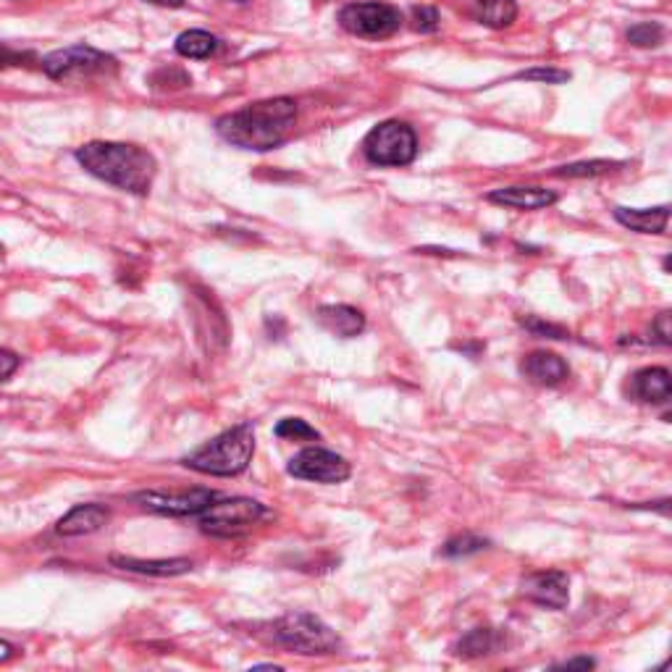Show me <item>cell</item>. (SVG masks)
<instances>
[{
  "instance_id": "obj_29",
  "label": "cell",
  "mask_w": 672,
  "mask_h": 672,
  "mask_svg": "<svg viewBox=\"0 0 672 672\" xmlns=\"http://www.w3.org/2000/svg\"><path fill=\"white\" fill-rule=\"evenodd\" d=\"M651 334L657 337V344L670 347L672 344V313L670 310H662L655 318V323H651Z\"/></svg>"
},
{
  "instance_id": "obj_19",
  "label": "cell",
  "mask_w": 672,
  "mask_h": 672,
  "mask_svg": "<svg viewBox=\"0 0 672 672\" xmlns=\"http://www.w3.org/2000/svg\"><path fill=\"white\" fill-rule=\"evenodd\" d=\"M476 22L491 29L510 27L517 19V3L515 0H478L476 3Z\"/></svg>"
},
{
  "instance_id": "obj_32",
  "label": "cell",
  "mask_w": 672,
  "mask_h": 672,
  "mask_svg": "<svg viewBox=\"0 0 672 672\" xmlns=\"http://www.w3.org/2000/svg\"><path fill=\"white\" fill-rule=\"evenodd\" d=\"M560 668H584V670H591V668H597V662H594L591 657H578V659H567V662H562Z\"/></svg>"
},
{
  "instance_id": "obj_20",
  "label": "cell",
  "mask_w": 672,
  "mask_h": 672,
  "mask_svg": "<svg viewBox=\"0 0 672 672\" xmlns=\"http://www.w3.org/2000/svg\"><path fill=\"white\" fill-rule=\"evenodd\" d=\"M174 48L182 59L200 61V59H208V56H213L216 50H219V37L210 35V32H205V29H190L176 37Z\"/></svg>"
},
{
  "instance_id": "obj_22",
  "label": "cell",
  "mask_w": 672,
  "mask_h": 672,
  "mask_svg": "<svg viewBox=\"0 0 672 672\" xmlns=\"http://www.w3.org/2000/svg\"><path fill=\"white\" fill-rule=\"evenodd\" d=\"M623 169V163L618 161H581V163H567L560 166V169L552 171V176L560 179H591V176H601V174H610V171Z\"/></svg>"
},
{
  "instance_id": "obj_9",
  "label": "cell",
  "mask_w": 672,
  "mask_h": 672,
  "mask_svg": "<svg viewBox=\"0 0 672 672\" xmlns=\"http://www.w3.org/2000/svg\"><path fill=\"white\" fill-rule=\"evenodd\" d=\"M219 497L210 489H147L134 494V504L147 512H156V515H169V517H187V515H200L213 499Z\"/></svg>"
},
{
  "instance_id": "obj_11",
  "label": "cell",
  "mask_w": 672,
  "mask_h": 672,
  "mask_svg": "<svg viewBox=\"0 0 672 672\" xmlns=\"http://www.w3.org/2000/svg\"><path fill=\"white\" fill-rule=\"evenodd\" d=\"M523 597L547 610H565L571 601V578L562 571L530 573L521 584Z\"/></svg>"
},
{
  "instance_id": "obj_27",
  "label": "cell",
  "mask_w": 672,
  "mask_h": 672,
  "mask_svg": "<svg viewBox=\"0 0 672 672\" xmlns=\"http://www.w3.org/2000/svg\"><path fill=\"white\" fill-rule=\"evenodd\" d=\"M521 326H523V329H528L530 334H536V337H547V339H567V337H571V334H567V329H562V326L547 323V321H541V318H536V316L521 318Z\"/></svg>"
},
{
  "instance_id": "obj_30",
  "label": "cell",
  "mask_w": 672,
  "mask_h": 672,
  "mask_svg": "<svg viewBox=\"0 0 672 672\" xmlns=\"http://www.w3.org/2000/svg\"><path fill=\"white\" fill-rule=\"evenodd\" d=\"M19 363H22V357H19L16 352H11V350H0V381L11 379V376L16 374Z\"/></svg>"
},
{
  "instance_id": "obj_4",
  "label": "cell",
  "mask_w": 672,
  "mask_h": 672,
  "mask_svg": "<svg viewBox=\"0 0 672 672\" xmlns=\"http://www.w3.org/2000/svg\"><path fill=\"white\" fill-rule=\"evenodd\" d=\"M268 633L279 646L303 657H326L342 649V638L337 636L321 618L310 612H290L273 620Z\"/></svg>"
},
{
  "instance_id": "obj_15",
  "label": "cell",
  "mask_w": 672,
  "mask_h": 672,
  "mask_svg": "<svg viewBox=\"0 0 672 672\" xmlns=\"http://www.w3.org/2000/svg\"><path fill=\"white\" fill-rule=\"evenodd\" d=\"M557 200H560V195L554 190L543 187H502L489 192V203L515 210H541L554 205Z\"/></svg>"
},
{
  "instance_id": "obj_35",
  "label": "cell",
  "mask_w": 672,
  "mask_h": 672,
  "mask_svg": "<svg viewBox=\"0 0 672 672\" xmlns=\"http://www.w3.org/2000/svg\"><path fill=\"white\" fill-rule=\"evenodd\" d=\"M234 3H247V0H234Z\"/></svg>"
},
{
  "instance_id": "obj_26",
  "label": "cell",
  "mask_w": 672,
  "mask_h": 672,
  "mask_svg": "<svg viewBox=\"0 0 672 672\" xmlns=\"http://www.w3.org/2000/svg\"><path fill=\"white\" fill-rule=\"evenodd\" d=\"M515 80L543 82V85H565V82L571 80V72H562V69H552V66H536V69H528V72L515 74Z\"/></svg>"
},
{
  "instance_id": "obj_6",
  "label": "cell",
  "mask_w": 672,
  "mask_h": 672,
  "mask_svg": "<svg viewBox=\"0 0 672 672\" xmlns=\"http://www.w3.org/2000/svg\"><path fill=\"white\" fill-rule=\"evenodd\" d=\"M40 63L42 72L56 82H80L89 80V76L113 74L119 69L113 56L89 48V45H72V48L53 50Z\"/></svg>"
},
{
  "instance_id": "obj_24",
  "label": "cell",
  "mask_w": 672,
  "mask_h": 672,
  "mask_svg": "<svg viewBox=\"0 0 672 672\" xmlns=\"http://www.w3.org/2000/svg\"><path fill=\"white\" fill-rule=\"evenodd\" d=\"M489 547V539H481V536L476 534H463V536H454L441 547V554L444 557H468L476 552H484V549Z\"/></svg>"
},
{
  "instance_id": "obj_28",
  "label": "cell",
  "mask_w": 672,
  "mask_h": 672,
  "mask_svg": "<svg viewBox=\"0 0 672 672\" xmlns=\"http://www.w3.org/2000/svg\"><path fill=\"white\" fill-rule=\"evenodd\" d=\"M413 29L415 32H437L439 29V11L431 5H415L413 9Z\"/></svg>"
},
{
  "instance_id": "obj_7",
  "label": "cell",
  "mask_w": 672,
  "mask_h": 672,
  "mask_svg": "<svg viewBox=\"0 0 672 672\" xmlns=\"http://www.w3.org/2000/svg\"><path fill=\"white\" fill-rule=\"evenodd\" d=\"M363 152L376 166H410L418 156V137L405 121H383L363 139Z\"/></svg>"
},
{
  "instance_id": "obj_18",
  "label": "cell",
  "mask_w": 672,
  "mask_h": 672,
  "mask_svg": "<svg viewBox=\"0 0 672 672\" xmlns=\"http://www.w3.org/2000/svg\"><path fill=\"white\" fill-rule=\"evenodd\" d=\"M633 392L649 405H668L672 400V379L668 368H644L633 379Z\"/></svg>"
},
{
  "instance_id": "obj_1",
  "label": "cell",
  "mask_w": 672,
  "mask_h": 672,
  "mask_svg": "<svg viewBox=\"0 0 672 672\" xmlns=\"http://www.w3.org/2000/svg\"><path fill=\"white\" fill-rule=\"evenodd\" d=\"M297 121V102L292 98H271L249 102L240 111L227 113L216 121V132L223 143L242 150H277L290 139Z\"/></svg>"
},
{
  "instance_id": "obj_25",
  "label": "cell",
  "mask_w": 672,
  "mask_h": 672,
  "mask_svg": "<svg viewBox=\"0 0 672 672\" xmlns=\"http://www.w3.org/2000/svg\"><path fill=\"white\" fill-rule=\"evenodd\" d=\"M662 37L664 29L657 22H642L628 29V42L636 45V48H655V45L662 42Z\"/></svg>"
},
{
  "instance_id": "obj_2",
  "label": "cell",
  "mask_w": 672,
  "mask_h": 672,
  "mask_svg": "<svg viewBox=\"0 0 672 672\" xmlns=\"http://www.w3.org/2000/svg\"><path fill=\"white\" fill-rule=\"evenodd\" d=\"M74 156L87 174L98 176L111 187L130 192V195H147L158 174L152 152L139 145L87 143Z\"/></svg>"
},
{
  "instance_id": "obj_3",
  "label": "cell",
  "mask_w": 672,
  "mask_h": 672,
  "mask_svg": "<svg viewBox=\"0 0 672 672\" xmlns=\"http://www.w3.org/2000/svg\"><path fill=\"white\" fill-rule=\"evenodd\" d=\"M255 454V428L253 424H240L219 433L182 460L190 471L205 476H240L247 471Z\"/></svg>"
},
{
  "instance_id": "obj_5",
  "label": "cell",
  "mask_w": 672,
  "mask_h": 672,
  "mask_svg": "<svg viewBox=\"0 0 672 672\" xmlns=\"http://www.w3.org/2000/svg\"><path fill=\"white\" fill-rule=\"evenodd\" d=\"M268 515L266 504H260L258 499L249 497H229L219 499L208 504L200 512V528L205 534L219 536V539H234L249 530L255 523H260Z\"/></svg>"
},
{
  "instance_id": "obj_13",
  "label": "cell",
  "mask_w": 672,
  "mask_h": 672,
  "mask_svg": "<svg viewBox=\"0 0 672 672\" xmlns=\"http://www.w3.org/2000/svg\"><path fill=\"white\" fill-rule=\"evenodd\" d=\"M521 374L526 376L530 383H539V387H560L562 381L571 376V368L554 352H530L521 361Z\"/></svg>"
},
{
  "instance_id": "obj_31",
  "label": "cell",
  "mask_w": 672,
  "mask_h": 672,
  "mask_svg": "<svg viewBox=\"0 0 672 672\" xmlns=\"http://www.w3.org/2000/svg\"><path fill=\"white\" fill-rule=\"evenodd\" d=\"M32 59L29 53H22V50L9 48V45H0V69L5 66H22L24 61Z\"/></svg>"
},
{
  "instance_id": "obj_17",
  "label": "cell",
  "mask_w": 672,
  "mask_h": 672,
  "mask_svg": "<svg viewBox=\"0 0 672 672\" xmlns=\"http://www.w3.org/2000/svg\"><path fill=\"white\" fill-rule=\"evenodd\" d=\"M614 221L638 234H664L670 221V205H659V208L649 210L614 208Z\"/></svg>"
},
{
  "instance_id": "obj_34",
  "label": "cell",
  "mask_w": 672,
  "mask_h": 672,
  "mask_svg": "<svg viewBox=\"0 0 672 672\" xmlns=\"http://www.w3.org/2000/svg\"><path fill=\"white\" fill-rule=\"evenodd\" d=\"M147 3H156V5H169V9H179V5H184V0H147Z\"/></svg>"
},
{
  "instance_id": "obj_33",
  "label": "cell",
  "mask_w": 672,
  "mask_h": 672,
  "mask_svg": "<svg viewBox=\"0 0 672 672\" xmlns=\"http://www.w3.org/2000/svg\"><path fill=\"white\" fill-rule=\"evenodd\" d=\"M14 657H16V649H14V646H11L9 642H3V638H0V664L9 662V659H14Z\"/></svg>"
},
{
  "instance_id": "obj_12",
  "label": "cell",
  "mask_w": 672,
  "mask_h": 672,
  "mask_svg": "<svg viewBox=\"0 0 672 672\" xmlns=\"http://www.w3.org/2000/svg\"><path fill=\"white\" fill-rule=\"evenodd\" d=\"M108 521H111V510L102 508V504H76L74 510H69L66 515L61 517L56 530H59L61 536H66V539H76V536L98 534L100 528L108 526Z\"/></svg>"
},
{
  "instance_id": "obj_10",
  "label": "cell",
  "mask_w": 672,
  "mask_h": 672,
  "mask_svg": "<svg viewBox=\"0 0 672 672\" xmlns=\"http://www.w3.org/2000/svg\"><path fill=\"white\" fill-rule=\"evenodd\" d=\"M286 473L300 481L313 484H344L352 476V465L342 454L323 450V447H307L297 452L286 465Z\"/></svg>"
},
{
  "instance_id": "obj_21",
  "label": "cell",
  "mask_w": 672,
  "mask_h": 672,
  "mask_svg": "<svg viewBox=\"0 0 672 672\" xmlns=\"http://www.w3.org/2000/svg\"><path fill=\"white\" fill-rule=\"evenodd\" d=\"M497 633L491 628H473L460 638L457 646H454V655L463 659H476L484 655H491L497 649Z\"/></svg>"
},
{
  "instance_id": "obj_8",
  "label": "cell",
  "mask_w": 672,
  "mask_h": 672,
  "mask_svg": "<svg viewBox=\"0 0 672 672\" xmlns=\"http://www.w3.org/2000/svg\"><path fill=\"white\" fill-rule=\"evenodd\" d=\"M339 24L350 35L381 40V37H392L394 32H400L402 14L389 3H352L347 9H342Z\"/></svg>"
},
{
  "instance_id": "obj_16",
  "label": "cell",
  "mask_w": 672,
  "mask_h": 672,
  "mask_svg": "<svg viewBox=\"0 0 672 672\" xmlns=\"http://www.w3.org/2000/svg\"><path fill=\"white\" fill-rule=\"evenodd\" d=\"M111 565L126 573L158 575V578H174V575H184L195 567L187 557H171V560H137V557H121V554L111 557Z\"/></svg>"
},
{
  "instance_id": "obj_14",
  "label": "cell",
  "mask_w": 672,
  "mask_h": 672,
  "mask_svg": "<svg viewBox=\"0 0 672 672\" xmlns=\"http://www.w3.org/2000/svg\"><path fill=\"white\" fill-rule=\"evenodd\" d=\"M316 321L323 326L329 334L339 339L361 337L366 331V316L352 305H323L316 310Z\"/></svg>"
},
{
  "instance_id": "obj_23",
  "label": "cell",
  "mask_w": 672,
  "mask_h": 672,
  "mask_svg": "<svg viewBox=\"0 0 672 672\" xmlns=\"http://www.w3.org/2000/svg\"><path fill=\"white\" fill-rule=\"evenodd\" d=\"M273 433H277L279 439H290V441H318V439H321V433H318L316 428H313L303 418L279 420L277 428H273Z\"/></svg>"
}]
</instances>
